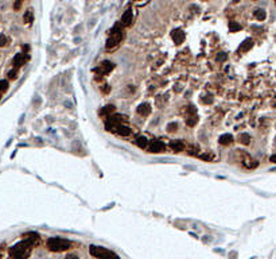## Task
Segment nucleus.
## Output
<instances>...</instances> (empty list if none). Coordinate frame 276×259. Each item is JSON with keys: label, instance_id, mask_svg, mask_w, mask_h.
Returning a JSON list of instances; mask_svg holds the SVG:
<instances>
[{"label": "nucleus", "instance_id": "nucleus-1", "mask_svg": "<svg viewBox=\"0 0 276 259\" xmlns=\"http://www.w3.org/2000/svg\"><path fill=\"white\" fill-rule=\"evenodd\" d=\"M31 247L32 244L23 239L20 243L10 248V257L12 259H27L31 255Z\"/></svg>", "mask_w": 276, "mask_h": 259}, {"label": "nucleus", "instance_id": "nucleus-2", "mask_svg": "<svg viewBox=\"0 0 276 259\" xmlns=\"http://www.w3.org/2000/svg\"><path fill=\"white\" fill-rule=\"evenodd\" d=\"M70 242L68 239L62 238H50L47 240V247L53 253H61V251H66L70 248Z\"/></svg>", "mask_w": 276, "mask_h": 259}, {"label": "nucleus", "instance_id": "nucleus-3", "mask_svg": "<svg viewBox=\"0 0 276 259\" xmlns=\"http://www.w3.org/2000/svg\"><path fill=\"white\" fill-rule=\"evenodd\" d=\"M89 253L90 255H93V257L98 259H120L115 253H112L108 248H104V247H100V246H90Z\"/></svg>", "mask_w": 276, "mask_h": 259}, {"label": "nucleus", "instance_id": "nucleus-4", "mask_svg": "<svg viewBox=\"0 0 276 259\" xmlns=\"http://www.w3.org/2000/svg\"><path fill=\"white\" fill-rule=\"evenodd\" d=\"M121 39H123V31H121L120 26L117 24V26H115V28H113L112 32H110V36L108 38V40H106V47L110 49V47L116 46Z\"/></svg>", "mask_w": 276, "mask_h": 259}, {"label": "nucleus", "instance_id": "nucleus-5", "mask_svg": "<svg viewBox=\"0 0 276 259\" xmlns=\"http://www.w3.org/2000/svg\"><path fill=\"white\" fill-rule=\"evenodd\" d=\"M113 68H115V65L110 61H104L94 69V73H97V74H100V76H105V74H108L109 72H112Z\"/></svg>", "mask_w": 276, "mask_h": 259}, {"label": "nucleus", "instance_id": "nucleus-6", "mask_svg": "<svg viewBox=\"0 0 276 259\" xmlns=\"http://www.w3.org/2000/svg\"><path fill=\"white\" fill-rule=\"evenodd\" d=\"M163 150H164V143L160 142V140H152L148 145V153H151V154L162 153Z\"/></svg>", "mask_w": 276, "mask_h": 259}, {"label": "nucleus", "instance_id": "nucleus-7", "mask_svg": "<svg viewBox=\"0 0 276 259\" xmlns=\"http://www.w3.org/2000/svg\"><path fill=\"white\" fill-rule=\"evenodd\" d=\"M28 60H30L28 54H26V53H19V54H16V55H15V58H14V66H15V69L20 68V66H23Z\"/></svg>", "mask_w": 276, "mask_h": 259}, {"label": "nucleus", "instance_id": "nucleus-8", "mask_svg": "<svg viewBox=\"0 0 276 259\" xmlns=\"http://www.w3.org/2000/svg\"><path fill=\"white\" fill-rule=\"evenodd\" d=\"M171 38L176 45H181L183 40H185V32H183L182 30H174L171 32Z\"/></svg>", "mask_w": 276, "mask_h": 259}, {"label": "nucleus", "instance_id": "nucleus-9", "mask_svg": "<svg viewBox=\"0 0 276 259\" xmlns=\"http://www.w3.org/2000/svg\"><path fill=\"white\" fill-rule=\"evenodd\" d=\"M132 20H134L132 11L131 10H127L126 12L123 14V16H121V24H123V26H131L132 24Z\"/></svg>", "mask_w": 276, "mask_h": 259}, {"label": "nucleus", "instance_id": "nucleus-10", "mask_svg": "<svg viewBox=\"0 0 276 259\" xmlns=\"http://www.w3.org/2000/svg\"><path fill=\"white\" fill-rule=\"evenodd\" d=\"M136 112L139 115H142V116H148L151 113V105L147 104V103H143V104H140L136 108Z\"/></svg>", "mask_w": 276, "mask_h": 259}, {"label": "nucleus", "instance_id": "nucleus-11", "mask_svg": "<svg viewBox=\"0 0 276 259\" xmlns=\"http://www.w3.org/2000/svg\"><path fill=\"white\" fill-rule=\"evenodd\" d=\"M115 131L119 135H121V136H128V135H131V132H132L130 127H127V125H121V124H117L116 125Z\"/></svg>", "mask_w": 276, "mask_h": 259}, {"label": "nucleus", "instance_id": "nucleus-12", "mask_svg": "<svg viewBox=\"0 0 276 259\" xmlns=\"http://www.w3.org/2000/svg\"><path fill=\"white\" fill-rule=\"evenodd\" d=\"M252 47H253V40L251 38H248V39H245L244 42L241 43V46H240V49H238V51H240V53H245V51L251 50Z\"/></svg>", "mask_w": 276, "mask_h": 259}, {"label": "nucleus", "instance_id": "nucleus-13", "mask_svg": "<svg viewBox=\"0 0 276 259\" xmlns=\"http://www.w3.org/2000/svg\"><path fill=\"white\" fill-rule=\"evenodd\" d=\"M170 147L175 153H181V151L185 150V145H183L181 140H172V142H170Z\"/></svg>", "mask_w": 276, "mask_h": 259}, {"label": "nucleus", "instance_id": "nucleus-14", "mask_svg": "<svg viewBox=\"0 0 276 259\" xmlns=\"http://www.w3.org/2000/svg\"><path fill=\"white\" fill-rule=\"evenodd\" d=\"M115 109L116 108L113 105H105L98 111V115H100V116H110V115L115 112Z\"/></svg>", "mask_w": 276, "mask_h": 259}, {"label": "nucleus", "instance_id": "nucleus-15", "mask_svg": "<svg viewBox=\"0 0 276 259\" xmlns=\"http://www.w3.org/2000/svg\"><path fill=\"white\" fill-rule=\"evenodd\" d=\"M24 240H27V242H30L32 246H34V244H36L38 243V240H39V235L38 234H35V232H30V234H26L24 236Z\"/></svg>", "mask_w": 276, "mask_h": 259}, {"label": "nucleus", "instance_id": "nucleus-16", "mask_svg": "<svg viewBox=\"0 0 276 259\" xmlns=\"http://www.w3.org/2000/svg\"><path fill=\"white\" fill-rule=\"evenodd\" d=\"M232 142H233V136H232L230 134H224V135L220 138V143H221V145H224V146L230 145Z\"/></svg>", "mask_w": 276, "mask_h": 259}, {"label": "nucleus", "instance_id": "nucleus-17", "mask_svg": "<svg viewBox=\"0 0 276 259\" xmlns=\"http://www.w3.org/2000/svg\"><path fill=\"white\" fill-rule=\"evenodd\" d=\"M135 143H136V146L140 147V149H146V147L148 146V139H147L146 136H139Z\"/></svg>", "mask_w": 276, "mask_h": 259}, {"label": "nucleus", "instance_id": "nucleus-18", "mask_svg": "<svg viewBox=\"0 0 276 259\" xmlns=\"http://www.w3.org/2000/svg\"><path fill=\"white\" fill-rule=\"evenodd\" d=\"M266 16H267V14H266V11L264 10H261V8H259V10H256L255 11V18L257 20H264L266 19Z\"/></svg>", "mask_w": 276, "mask_h": 259}, {"label": "nucleus", "instance_id": "nucleus-19", "mask_svg": "<svg viewBox=\"0 0 276 259\" xmlns=\"http://www.w3.org/2000/svg\"><path fill=\"white\" fill-rule=\"evenodd\" d=\"M23 20H24V23H31V22L34 20V15H32V12H31L30 10H28V11H26V12H24Z\"/></svg>", "mask_w": 276, "mask_h": 259}, {"label": "nucleus", "instance_id": "nucleus-20", "mask_svg": "<svg viewBox=\"0 0 276 259\" xmlns=\"http://www.w3.org/2000/svg\"><path fill=\"white\" fill-rule=\"evenodd\" d=\"M238 140H240L242 145H249V142H251V136H249L248 134H240Z\"/></svg>", "mask_w": 276, "mask_h": 259}, {"label": "nucleus", "instance_id": "nucleus-21", "mask_svg": "<svg viewBox=\"0 0 276 259\" xmlns=\"http://www.w3.org/2000/svg\"><path fill=\"white\" fill-rule=\"evenodd\" d=\"M197 121H198V116H197V115H194V116H189V117H187L186 123H187V125H189V127H193V125L197 124Z\"/></svg>", "mask_w": 276, "mask_h": 259}, {"label": "nucleus", "instance_id": "nucleus-22", "mask_svg": "<svg viewBox=\"0 0 276 259\" xmlns=\"http://www.w3.org/2000/svg\"><path fill=\"white\" fill-rule=\"evenodd\" d=\"M200 158H201V159H204V161H206V162H210V161L214 159V155H213L212 153H205V154H201Z\"/></svg>", "mask_w": 276, "mask_h": 259}, {"label": "nucleus", "instance_id": "nucleus-23", "mask_svg": "<svg viewBox=\"0 0 276 259\" xmlns=\"http://www.w3.org/2000/svg\"><path fill=\"white\" fill-rule=\"evenodd\" d=\"M229 30L233 32V31H240L241 30V26L236 23V22H229Z\"/></svg>", "mask_w": 276, "mask_h": 259}, {"label": "nucleus", "instance_id": "nucleus-24", "mask_svg": "<svg viewBox=\"0 0 276 259\" xmlns=\"http://www.w3.org/2000/svg\"><path fill=\"white\" fill-rule=\"evenodd\" d=\"M8 89V81L7 80H0V93L6 92Z\"/></svg>", "mask_w": 276, "mask_h": 259}, {"label": "nucleus", "instance_id": "nucleus-25", "mask_svg": "<svg viewBox=\"0 0 276 259\" xmlns=\"http://www.w3.org/2000/svg\"><path fill=\"white\" fill-rule=\"evenodd\" d=\"M226 58H228V55L225 53H218V54H217V57H216V61L217 62H224Z\"/></svg>", "mask_w": 276, "mask_h": 259}, {"label": "nucleus", "instance_id": "nucleus-26", "mask_svg": "<svg viewBox=\"0 0 276 259\" xmlns=\"http://www.w3.org/2000/svg\"><path fill=\"white\" fill-rule=\"evenodd\" d=\"M7 42H8V39H7V36L4 34H0V47L6 46Z\"/></svg>", "mask_w": 276, "mask_h": 259}, {"label": "nucleus", "instance_id": "nucleus-27", "mask_svg": "<svg viewBox=\"0 0 276 259\" xmlns=\"http://www.w3.org/2000/svg\"><path fill=\"white\" fill-rule=\"evenodd\" d=\"M16 74H18L16 69H12L11 72H8V74H7V76H8V79H10V80H15V79H16Z\"/></svg>", "mask_w": 276, "mask_h": 259}, {"label": "nucleus", "instance_id": "nucleus-28", "mask_svg": "<svg viewBox=\"0 0 276 259\" xmlns=\"http://www.w3.org/2000/svg\"><path fill=\"white\" fill-rule=\"evenodd\" d=\"M176 128H178V124H176V123H170V124H168V127H167L168 132H175Z\"/></svg>", "mask_w": 276, "mask_h": 259}, {"label": "nucleus", "instance_id": "nucleus-29", "mask_svg": "<svg viewBox=\"0 0 276 259\" xmlns=\"http://www.w3.org/2000/svg\"><path fill=\"white\" fill-rule=\"evenodd\" d=\"M201 103H204V104H210V103H213V99H210L209 96H208V97H202Z\"/></svg>", "mask_w": 276, "mask_h": 259}, {"label": "nucleus", "instance_id": "nucleus-30", "mask_svg": "<svg viewBox=\"0 0 276 259\" xmlns=\"http://www.w3.org/2000/svg\"><path fill=\"white\" fill-rule=\"evenodd\" d=\"M65 259H78V257H77L76 254H69V255H66Z\"/></svg>", "mask_w": 276, "mask_h": 259}, {"label": "nucleus", "instance_id": "nucleus-31", "mask_svg": "<svg viewBox=\"0 0 276 259\" xmlns=\"http://www.w3.org/2000/svg\"><path fill=\"white\" fill-rule=\"evenodd\" d=\"M20 6H22V2H19V0H16V3L14 4V8L15 10H19L20 8Z\"/></svg>", "mask_w": 276, "mask_h": 259}, {"label": "nucleus", "instance_id": "nucleus-32", "mask_svg": "<svg viewBox=\"0 0 276 259\" xmlns=\"http://www.w3.org/2000/svg\"><path fill=\"white\" fill-rule=\"evenodd\" d=\"M101 89H102V92H105V93H109V91H110V89H109V87H108V85H104V87H102V88H101Z\"/></svg>", "mask_w": 276, "mask_h": 259}, {"label": "nucleus", "instance_id": "nucleus-33", "mask_svg": "<svg viewBox=\"0 0 276 259\" xmlns=\"http://www.w3.org/2000/svg\"><path fill=\"white\" fill-rule=\"evenodd\" d=\"M270 161L272 162V163H276V154H275V155H272V157L270 158Z\"/></svg>", "mask_w": 276, "mask_h": 259}, {"label": "nucleus", "instance_id": "nucleus-34", "mask_svg": "<svg viewBox=\"0 0 276 259\" xmlns=\"http://www.w3.org/2000/svg\"><path fill=\"white\" fill-rule=\"evenodd\" d=\"M233 2H234V3H237V2H240V0H233Z\"/></svg>", "mask_w": 276, "mask_h": 259}, {"label": "nucleus", "instance_id": "nucleus-35", "mask_svg": "<svg viewBox=\"0 0 276 259\" xmlns=\"http://www.w3.org/2000/svg\"><path fill=\"white\" fill-rule=\"evenodd\" d=\"M19 2H23V0H19Z\"/></svg>", "mask_w": 276, "mask_h": 259}, {"label": "nucleus", "instance_id": "nucleus-36", "mask_svg": "<svg viewBox=\"0 0 276 259\" xmlns=\"http://www.w3.org/2000/svg\"><path fill=\"white\" fill-rule=\"evenodd\" d=\"M0 97H2V93H0Z\"/></svg>", "mask_w": 276, "mask_h": 259}, {"label": "nucleus", "instance_id": "nucleus-37", "mask_svg": "<svg viewBox=\"0 0 276 259\" xmlns=\"http://www.w3.org/2000/svg\"><path fill=\"white\" fill-rule=\"evenodd\" d=\"M0 259H2V257H0Z\"/></svg>", "mask_w": 276, "mask_h": 259}]
</instances>
